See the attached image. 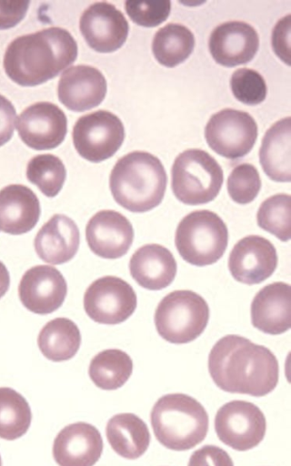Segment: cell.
<instances>
[{
    "label": "cell",
    "instance_id": "12",
    "mask_svg": "<svg viewBox=\"0 0 291 466\" xmlns=\"http://www.w3.org/2000/svg\"><path fill=\"white\" fill-rule=\"evenodd\" d=\"M16 128L22 141L35 150L58 147L67 131L64 111L50 102H37L26 107L17 117Z\"/></svg>",
    "mask_w": 291,
    "mask_h": 466
},
{
    "label": "cell",
    "instance_id": "38",
    "mask_svg": "<svg viewBox=\"0 0 291 466\" xmlns=\"http://www.w3.org/2000/svg\"><path fill=\"white\" fill-rule=\"evenodd\" d=\"M16 112L13 104L0 95V147L7 143L14 135Z\"/></svg>",
    "mask_w": 291,
    "mask_h": 466
},
{
    "label": "cell",
    "instance_id": "2",
    "mask_svg": "<svg viewBox=\"0 0 291 466\" xmlns=\"http://www.w3.org/2000/svg\"><path fill=\"white\" fill-rule=\"evenodd\" d=\"M77 51V44L67 30L49 27L14 39L5 50L4 68L17 85L34 86L72 65Z\"/></svg>",
    "mask_w": 291,
    "mask_h": 466
},
{
    "label": "cell",
    "instance_id": "21",
    "mask_svg": "<svg viewBox=\"0 0 291 466\" xmlns=\"http://www.w3.org/2000/svg\"><path fill=\"white\" fill-rule=\"evenodd\" d=\"M80 244V232L75 222L62 214L54 215L37 232L34 247L45 262L59 265L71 260Z\"/></svg>",
    "mask_w": 291,
    "mask_h": 466
},
{
    "label": "cell",
    "instance_id": "1",
    "mask_svg": "<svg viewBox=\"0 0 291 466\" xmlns=\"http://www.w3.org/2000/svg\"><path fill=\"white\" fill-rule=\"evenodd\" d=\"M208 370L222 390L254 397L273 391L279 377L278 361L269 349L235 334L221 338L213 346Z\"/></svg>",
    "mask_w": 291,
    "mask_h": 466
},
{
    "label": "cell",
    "instance_id": "17",
    "mask_svg": "<svg viewBox=\"0 0 291 466\" xmlns=\"http://www.w3.org/2000/svg\"><path fill=\"white\" fill-rule=\"evenodd\" d=\"M208 47L217 64L233 67L254 58L259 47V36L247 23L228 21L213 30Z\"/></svg>",
    "mask_w": 291,
    "mask_h": 466
},
{
    "label": "cell",
    "instance_id": "13",
    "mask_svg": "<svg viewBox=\"0 0 291 466\" xmlns=\"http://www.w3.org/2000/svg\"><path fill=\"white\" fill-rule=\"evenodd\" d=\"M79 28L87 45L99 53H111L120 48L129 31L123 13L108 2L89 5L81 15Z\"/></svg>",
    "mask_w": 291,
    "mask_h": 466
},
{
    "label": "cell",
    "instance_id": "22",
    "mask_svg": "<svg viewBox=\"0 0 291 466\" xmlns=\"http://www.w3.org/2000/svg\"><path fill=\"white\" fill-rule=\"evenodd\" d=\"M41 214L38 198L29 187L12 184L0 190V230L10 235L29 232Z\"/></svg>",
    "mask_w": 291,
    "mask_h": 466
},
{
    "label": "cell",
    "instance_id": "32",
    "mask_svg": "<svg viewBox=\"0 0 291 466\" xmlns=\"http://www.w3.org/2000/svg\"><path fill=\"white\" fill-rule=\"evenodd\" d=\"M261 179L256 167L242 163L234 167L227 178L230 198L238 204L252 202L259 193Z\"/></svg>",
    "mask_w": 291,
    "mask_h": 466
},
{
    "label": "cell",
    "instance_id": "24",
    "mask_svg": "<svg viewBox=\"0 0 291 466\" xmlns=\"http://www.w3.org/2000/svg\"><path fill=\"white\" fill-rule=\"evenodd\" d=\"M260 164L276 182L291 180V118L276 122L265 134L259 149Z\"/></svg>",
    "mask_w": 291,
    "mask_h": 466
},
{
    "label": "cell",
    "instance_id": "23",
    "mask_svg": "<svg viewBox=\"0 0 291 466\" xmlns=\"http://www.w3.org/2000/svg\"><path fill=\"white\" fill-rule=\"evenodd\" d=\"M129 270L135 282L149 290L169 286L177 270L176 261L169 249L159 244H146L132 255Z\"/></svg>",
    "mask_w": 291,
    "mask_h": 466
},
{
    "label": "cell",
    "instance_id": "25",
    "mask_svg": "<svg viewBox=\"0 0 291 466\" xmlns=\"http://www.w3.org/2000/svg\"><path fill=\"white\" fill-rule=\"evenodd\" d=\"M105 434L111 448L125 459L141 457L150 443L146 422L134 413L114 415L107 421Z\"/></svg>",
    "mask_w": 291,
    "mask_h": 466
},
{
    "label": "cell",
    "instance_id": "35",
    "mask_svg": "<svg viewBox=\"0 0 291 466\" xmlns=\"http://www.w3.org/2000/svg\"><path fill=\"white\" fill-rule=\"evenodd\" d=\"M187 466H234V463L222 448L206 445L192 453Z\"/></svg>",
    "mask_w": 291,
    "mask_h": 466
},
{
    "label": "cell",
    "instance_id": "7",
    "mask_svg": "<svg viewBox=\"0 0 291 466\" xmlns=\"http://www.w3.org/2000/svg\"><path fill=\"white\" fill-rule=\"evenodd\" d=\"M154 319L157 333L165 340L185 344L195 340L206 328L209 307L199 294L178 289L161 299Z\"/></svg>",
    "mask_w": 291,
    "mask_h": 466
},
{
    "label": "cell",
    "instance_id": "26",
    "mask_svg": "<svg viewBox=\"0 0 291 466\" xmlns=\"http://www.w3.org/2000/svg\"><path fill=\"white\" fill-rule=\"evenodd\" d=\"M37 344L41 353L49 360L55 362L68 360L80 348V330L73 320L67 318H56L42 328Z\"/></svg>",
    "mask_w": 291,
    "mask_h": 466
},
{
    "label": "cell",
    "instance_id": "15",
    "mask_svg": "<svg viewBox=\"0 0 291 466\" xmlns=\"http://www.w3.org/2000/svg\"><path fill=\"white\" fill-rule=\"evenodd\" d=\"M276 266L275 246L258 235H249L237 241L228 258L233 278L247 285L263 282L275 272Z\"/></svg>",
    "mask_w": 291,
    "mask_h": 466
},
{
    "label": "cell",
    "instance_id": "29",
    "mask_svg": "<svg viewBox=\"0 0 291 466\" xmlns=\"http://www.w3.org/2000/svg\"><path fill=\"white\" fill-rule=\"evenodd\" d=\"M32 420L27 400L16 390L0 388V438L14 441L26 433Z\"/></svg>",
    "mask_w": 291,
    "mask_h": 466
},
{
    "label": "cell",
    "instance_id": "20",
    "mask_svg": "<svg viewBox=\"0 0 291 466\" xmlns=\"http://www.w3.org/2000/svg\"><path fill=\"white\" fill-rule=\"evenodd\" d=\"M251 322L260 331L277 335L291 326V287L273 282L262 288L251 303Z\"/></svg>",
    "mask_w": 291,
    "mask_h": 466
},
{
    "label": "cell",
    "instance_id": "19",
    "mask_svg": "<svg viewBox=\"0 0 291 466\" xmlns=\"http://www.w3.org/2000/svg\"><path fill=\"white\" fill-rule=\"evenodd\" d=\"M106 90V80L97 68L78 65L63 72L57 94L60 102L68 109L83 112L100 105Z\"/></svg>",
    "mask_w": 291,
    "mask_h": 466
},
{
    "label": "cell",
    "instance_id": "37",
    "mask_svg": "<svg viewBox=\"0 0 291 466\" xmlns=\"http://www.w3.org/2000/svg\"><path fill=\"white\" fill-rule=\"evenodd\" d=\"M30 2L0 0V29L15 26L25 15Z\"/></svg>",
    "mask_w": 291,
    "mask_h": 466
},
{
    "label": "cell",
    "instance_id": "30",
    "mask_svg": "<svg viewBox=\"0 0 291 466\" xmlns=\"http://www.w3.org/2000/svg\"><path fill=\"white\" fill-rule=\"evenodd\" d=\"M26 177L45 196L54 198L64 186L66 170L59 157L51 154H42L29 160Z\"/></svg>",
    "mask_w": 291,
    "mask_h": 466
},
{
    "label": "cell",
    "instance_id": "36",
    "mask_svg": "<svg viewBox=\"0 0 291 466\" xmlns=\"http://www.w3.org/2000/svg\"><path fill=\"white\" fill-rule=\"evenodd\" d=\"M291 15L282 17L272 32V47L276 55L286 65H290Z\"/></svg>",
    "mask_w": 291,
    "mask_h": 466
},
{
    "label": "cell",
    "instance_id": "34",
    "mask_svg": "<svg viewBox=\"0 0 291 466\" xmlns=\"http://www.w3.org/2000/svg\"><path fill=\"white\" fill-rule=\"evenodd\" d=\"M126 14L138 25L155 27L165 22L171 11L170 1L125 3Z\"/></svg>",
    "mask_w": 291,
    "mask_h": 466
},
{
    "label": "cell",
    "instance_id": "14",
    "mask_svg": "<svg viewBox=\"0 0 291 466\" xmlns=\"http://www.w3.org/2000/svg\"><path fill=\"white\" fill-rule=\"evenodd\" d=\"M67 294V284L55 267L37 265L27 269L19 283L18 295L26 309L39 315L58 309Z\"/></svg>",
    "mask_w": 291,
    "mask_h": 466
},
{
    "label": "cell",
    "instance_id": "16",
    "mask_svg": "<svg viewBox=\"0 0 291 466\" xmlns=\"http://www.w3.org/2000/svg\"><path fill=\"white\" fill-rule=\"evenodd\" d=\"M85 238L96 256L115 259L129 250L134 240V229L124 215L105 209L95 213L87 222Z\"/></svg>",
    "mask_w": 291,
    "mask_h": 466
},
{
    "label": "cell",
    "instance_id": "39",
    "mask_svg": "<svg viewBox=\"0 0 291 466\" xmlns=\"http://www.w3.org/2000/svg\"><path fill=\"white\" fill-rule=\"evenodd\" d=\"M10 286V275L5 264L0 261V299L7 292Z\"/></svg>",
    "mask_w": 291,
    "mask_h": 466
},
{
    "label": "cell",
    "instance_id": "33",
    "mask_svg": "<svg viewBox=\"0 0 291 466\" xmlns=\"http://www.w3.org/2000/svg\"><path fill=\"white\" fill-rule=\"evenodd\" d=\"M230 86L234 96L246 105H258L266 96L265 79L251 68L236 69L231 76Z\"/></svg>",
    "mask_w": 291,
    "mask_h": 466
},
{
    "label": "cell",
    "instance_id": "6",
    "mask_svg": "<svg viewBox=\"0 0 291 466\" xmlns=\"http://www.w3.org/2000/svg\"><path fill=\"white\" fill-rule=\"evenodd\" d=\"M172 190L186 205H202L214 200L223 185L220 165L206 151L191 148L180 153L172 170Z\"/></svg>",
    "mask_w": 291,
    "mask_h": 466
},
{
    "label": "cell",
    "instance_id": "9",
    "mask_svg": "<svg viewBox=\"0 0 291 466\" xmlns=\"http://www.w3.org/2000/svg\"><path fill=\"white\" fill-rule=\"evenodd\" d=\"M215 430L223 443L236 451H245L262 441L266 420L256 405L236 400L219 408L215 417Z\"/></svg>",
    "mask_w": 291,
    "mask_h": 466
},
{
    "label": "cell",
    "instance_id": "8",
    "mask_svg": "<svg viewBox=\"0 0 291 466\" xmlns=\"http://www.w3.org/2000/svg\"><path fill=\"white\" fill-rule=\"evenodd\" d=\"M72 135L77 153L88 161L98 163L111 157L120 148L125 128L115 114L98 110L79 117Z\"/></svg>",
    "mask_w": 291,
    "mask_h": 466
},
{
    "label": "cell",
    "instance_id": "27",
    "mask_svg": "<svg viewBox=\"0 0 291 466\" xmlns=\"http://www.w3.org/2000/svg\"><path fill=\"white\" fill-rule=\"evenodd\" d=\"M195 36L186 26L167 24L156 31L152 42V51L156 61L166 67H174L192 54Z\"/></svg>",
    "mask_w": 291,
    "mask_h": 466
},
{
    "label": "cell",
    "instance_id": "40",
    "mask_svg": "<svg viewBox=\"0 0 291 466\" xmlns=\"http://www.w3.org/2000/svg\"><path fill=\"white\" fill-rule=\"evenodd\" d=\"M0 466H2V459H1V455H0Z\"/></svg>",
    "mask_w": 291,
    "mask_h": 466
},
{
    "label": "cell",
    "instance_id": "3",
    "mask_svg": "<svg viewBox=\"0 0 291 466\" xmlns=\"http://www.w3.org/2000/svg\"><path fill=\"white\" fill-rule=\"evenodd\" d=\"M166 184L163 164L158 157L145 151H133L119 158L109 178L115 202L135 213L157 207L164 198Z\"/></svg>",
    "mask_w": 291,
    "mask_h": 466
},
{
    "label": "cell",
    "instance_id": "11",
    "mask_svg": "<svg viewBox=\"0 0 291 466\" xmlns=\"http://www.w3.org/2000/svg\"><path fill=\"white\" fill-rule=\"evenodd\" d=\"M137 306L132 286L115 276H105L93 281L84 295L87 316L100 324L115 325L126 320Z\"/></svg>",
    "mask_w": 291,
    "mask_h": 466
},
{
    "label": "cell",
    "instance_id": "4",
    "mask_svg": "<svg viewBox=\"0 0 291 466\" xmlns=\"http://www.w3.org/2000/svg\"><path fill=\"white\" fill-rule=\"evenodd\" d=\"M150 420L156 440L166 448L178 451L201 443L209 426L203 405L183 393L159 398L152 408Z\"/></svg>",
    "mask_w": 291,
    "mask_h": 466
},
{
    "label": "cell",
    "instance_id": "5",
    "mask_svg": "<svg viewBox=\"0 0 291 466\" xmlns=\"http://www.w3.org/2000/svg\"><path fill=\"white\" fill-rule=\"evenodd\" d=\"M175 243L185 261L197 267L208 266L221 258L227 248V227L215 212L196 210L179 222Z\"/></svg>",
    "mask_w": 291,
    "mask_h": 466
},
{
    "label": "cell",
    "instance_id": "10",
    "mask_svg": "<svg viewBox=\"0 0 291 466\" xmlns=\"http://www.w3.org/2000/svg\"><path fill=\"white\" fill-rule=\"evenodd\" d=\"M205 137L216 153L229 159H236L253 148L257 137V126L247 112L226 108L209 118Z\"/></svg>",
    "mask_w": 291,
    "mask_h": 466
},
{
    "label": "cell",
    "instance_id": "28",
    "mask_svg": "<svg viewBox=\"0 0 291 466\" xmlns=\"http://www.w3.org/2000/svg\"><path fill=\"white\" fill-rule=\"evenodd\" d=\"M133 361L130 356L118 349H108L97 353L90 361L88 374L94 384L105 390L122 387L130 378Z\"/></svg>",
    "mask_w": 291,
    "mask_h": 466
},
{
    "label": "cell",
    "instance_id": "18",
    "mask_svg": "<svg viewBox=\"0 0 291 466\" xmlns=\"http://www.w3.org/2000/svg\"><path fill=\"white\" fill-rule=\"evenodd\" d=\"M99 431L87 422L63 428L53 443V457L59 466H94L103 451Z\"/></svg>",
    "mask_w": 291,
    "mask_h": 466
},
{
    "label": "cell",
    "instance_id": "31",
    "mask_svg": "<svg viewBox=\"0 0 291 466\" xmlns=\"http://www.w3.org/2000/svg\"><path fill=\"white\" fill-rule=\"evenodd\" d=\"M256 221L262 229L281 241H288L291 238L290 195L279 193L264 200L258 208Z\"/></svg>",
    "mask_w": 291,
    "mask_h": 466
}]
</instances>
